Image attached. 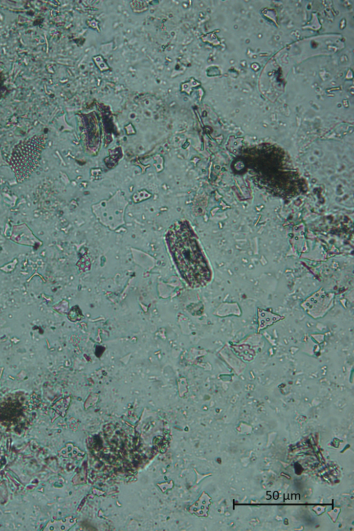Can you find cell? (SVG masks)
<instances>
[{"label":"cell","instance_id":"7a4b0ae2","mask_svg":"<svg viewBox=\"0 0 354 531\" xmlns=\"http://www.w3.org/2000/svg\"><path fill=\"white\" fill-rule=\"evenodd\" d=\"M166 240L176 268L189 286L202 288L211 282L209 261L188 221L174 222L167 232Z\"/></svg>","mask_w":354,"mask_h":531},{"label":"cell","instance_id":"277c9868","mask_svg":"<svg viewBox=\"0 0 354 531\" xmlns=\"http://www.w3.org/2000/svg\"><path fill=\"white\" fill-rule=\"evenodd\" d=\"M333 303L334 295L320 290L306 299L302 306L312 317L318 318L325 315L333 306Z\"/></svg>","mask_w":354,"mask_h":531},{"label":"cell","instance_id":"5b68a950","mask_svg":"<svg viewBox=\"0 0 354 531\" xmlns=\"http://www.w3.org/2000/svg\"><path fill=\"white\" fill-rule=\"evenodd\" d=\"M210 501H211V498L206 493H204L198 500L190 507L189 511L192 514L197 515V516L206 517L208 515Z\"/></svg>","mask_w":354,"mask_h":531},{"label":"cell","instance_id":"6da1fadb","mask_svg":"<svg viewBox=\"0 0 354 531\" xmlns=\"http://www.w3.org/2000/svg\"><path fill=\"white\" fill-rule=\"evenodd\" d=\"M235 166L259 189L277 197H296L307 188L292 159L277 147L265 145L247 149Z\"/></svg>","mask_w":354,"mask_h":531},{"label":"cell","instance_id":"3957f363","mask_svg":"<svg viewBox=\"0 0 354 531\" xmlns=\"http://www.w3.org/2000/svg\"><path fill=\"white\" fill-rule=\"evenodd\" d=\"M46 141V135H35L21 141L13 149L9 163L17 182L28 180L36 170Z\"/></svg>","mask_w":354,"mask_h":531},{"label":"cell","instance_id":"8992f818","mask_svg":"<svg viewBox=\"0 0 354 531\" xmlns=\"http://www.w3.org/2000/svg\"><path fill=\"white\" fill-rule=\"evenodd\" d=\"M282 319H284V317L279 315L273 314L269 311L258 309V331L273 325L275 322Z\"/></svg>","mask_w":354,"mask_h":531}]
</instances>
